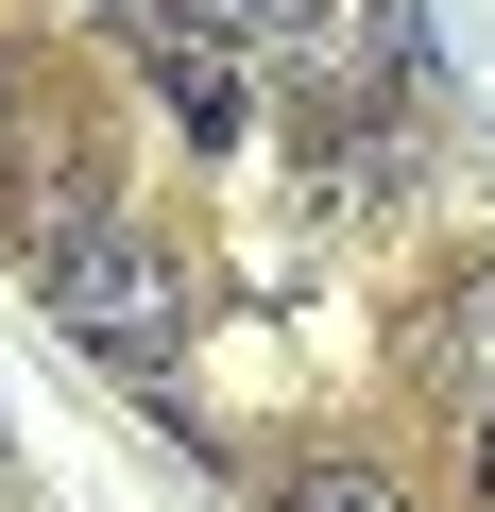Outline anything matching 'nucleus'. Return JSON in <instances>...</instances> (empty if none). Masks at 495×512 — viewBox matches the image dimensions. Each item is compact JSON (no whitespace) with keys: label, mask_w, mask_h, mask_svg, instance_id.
I'll return each instance as SVG.
<instances>
[{"label":"nucleus","mask_w":495,"mask_h":512,"mask_svg":"<svg viewBox=\"0 0 495 512\" xmlns=\"http://www.w3.org/2000/svg\"><path fill=\"white\" fill-rule=\"evenodd\" d=\"M18 274H35V308L103 359V376H137V393H171V359H188V256L154 239V222H103V205H69V188H35V222H18Z\"/></svg>","instance_id":"1"},{"label":"nucleus","mask_w":495,"mask_h":512,"mask_svg":"<svg viewBox=\"0 0 495 512\" xmlns=\"http://www.w3.org/2000/svg\"><path fill=\"white\" fill-rule=\"evenodd\" d=\"M137 52H154V103L188 120V154H257V52H222L205 18H154Z\"/></svg>","instance_id":"2"},{"label":"nucleus","mask_w":495,"mask_h":512,"mask_svg":"<svg viewBox=\"0 0 495 512\" xmlns=\"http://www.w3.org/2000/svg\"><path fill=\"white\" fill-rule=\"evenodd\" d=\"M410 376H427V410H478V427H495V256L427 274V308H410Z\"/></svg>","instance_id":"3"},{"label":"nucleus","mask_w":495,"mask_h":512,"mask_svg":"<svg viewBox=\"0 0 495 512\" xmlns=\"http://www.w3.org/2000/svg\"><path fill=\"white\" fill-rule=\"evenodd\" d=\"M274 512H410V495H393L376 461H291V478H274Z\"/></svg>","instance_id":"4"}]
</instances>
